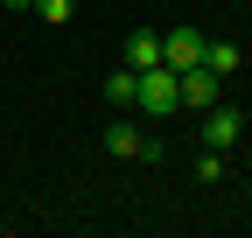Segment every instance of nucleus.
Returning <instances> with one entry per match:
<instances>
[{"label": "nucleus", "instance_id": "423d86ee", "mask_svg": "<svg viewBox=\"0 0 252 238\" xmlns=\"http://www.w3.org/2000/svg\"><path fill=\"white\" fill-rule=\"evenodd\" d=\"M175 77H182V105H217V84H224L217 70H203V63H189V70H175Z\"/></svg>", "mask_w": 252, "mask_h": 238}, {"label": "nucleus", "instance_id": "0eeeda50", "mask_svg": "<svg viewBox=\"0 0 252 238\" xmlns=\"http://www.w3.org/2000/svg\"><path fill=\"white\" fill-rule=\"evenodd\" d=\"M203 70L238 77V70H245V49H238V42H203Z\"/></svg>", "mask_w": 252, "mask_h": 238}, {"label": "nucleus", "instance_id": "9b49d317", "mask_svg": "<svg viewBox=\"0 0 252 238\" xmlns=\"http://www.w3.org/2000/svg\"><path fill=\"white\" fill-rule=\"evenodd\" d=\"M0 7H14V14H28V7H35V0H0Z\"/></svg>", "mask_w": 252, "mask_h": 238}, {"label": "nucleus", "instance_id": "39448f33", "mask_svg": "<svg viewBox=\"0 0 252 238\" xmlns=\"http://www.w3.org/2000/svg\"><path fill=\"white\" fill-rule=\"evenodd\" d=\"M119 56H126V70H154L161 63V35H154V28H133V35L119 42Z\"/></svg>", "mask_w": 252, "mask_h": 238}, {"label": "nucleus", "instance_id": "6e6552de", "mask_svg": "<svg viewBox=\"0 0 252 238\" xmlns=\"http://www.w3.org/2000/svg\"><path fill=\"white\" fill-rule=\"evenodd\" d=\"M133 84H140V70H126V63H119V70L105 77V98H112V105H133Z\"/></svg>", "mask_w": 252, "mask_h": 238}, {"label": "nucleus", "instance_id": "1a4fd4ad", "mask_svg": "<svg viewBox=\"0 0 252 238\" xmlns=\"http://www.w3.org/2000/svg\"><path fill=\"white\" fill-rule=\"evenodd\" d=\"M35 14H42L49 28H70V21H77V0H35Z\"/></svg>", "mask_w": 252, "mask_h": 238}, {"label": "nucleus", "instance_id": "f257e3e1", "mask_svg": "<svg viewBox=\"0 0 252 238\" xmlns=\"http://www.w3.org/2000/svg\"><path fill=\"white\" fill-rule=\"evenodd\" d=\"M133 105H140V112H154V119H168V112H182V77H175L168 63H154V70H140V84H133Z\"/></svg>", "mask_w": 252, "mask_h": 238}, {"label": "nucleus", "instance_id": "f03ea898", "mask_svg": "<svg viewBox=\"0 0 252 238\" xmlns=\"http://www.w3.org/2000/svg\"><path fill=\"white\" fill-rule=\"evenodd\" d=\"M105 154L112 161H161V140H154L140 119H112L105 126Z\"/></svg>", "mask_w": 252, "mask_h": 238}, {"label": "nucleus", "instance_id": "20e7f679", "mask_svg": "<svg viewBox=\"0 0 252 238\" xmlns=\"http://www.w3.org/2000/svg\"><path fill=\"white\" fill-rule=\"evenodd\" d=\"M203 28H168V35H161V63L168 70H189V63H203Z\"/></svg>", "mask_w": 252, "mask_h": 238}, {"label": "nucleus", "instance_id": "7ed1b4c3", "mask_svg": "<svg viewBox=\"0 0 252 238\" xmlns=\"http://www.w3.org/2000/svg\"><path fill=\"white\" fill-rule=\"evenodd\" d=\"M238 140H245V112L217 98V105H210V119H203V147H217V154H231Z\"/></svg>", "mask_w": 252, "mask_h": 238}, {"label": "nucleus", "instance_id": "9d476101", "mask_svg": "<svg viewBox=\"0 0 252 238\" xmlns=\"http://www.w3.org/2000/svg\"><path fill=\"white\" fill-rule=\"evenodd\" d=\"M196 182H224V154H217V147H203V161H196Z\"/></svg>", "mask_w": 252, "mask_h": 238}]
</instances>
